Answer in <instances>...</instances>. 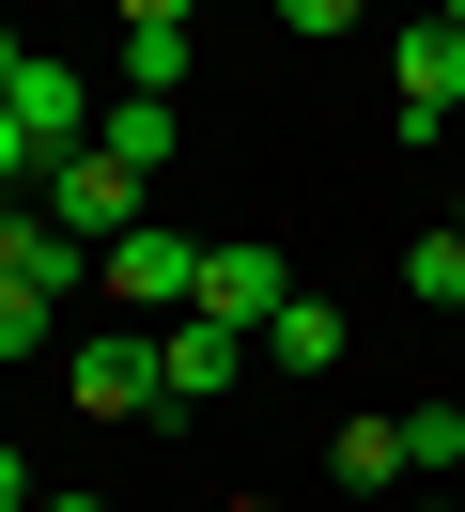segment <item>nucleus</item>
<instances>
[{"instance_id": "12", "label": "nucleus", "mask_w": 465, "mask_h": 512, "mask_svg": "<svg viewBox=\"0 0 465 512\" xmlns=\"http://www.w3.org/2000/svg\"><path fill=\"white\" fill-rule=\"evenodd\" d=\"M465 466V404H403V481H450Z\"/></svg>"}, {"instance_id": "2", "label": "nucleus", "mask_w": 465, "mask_h": 512, "mask_svg": "<svg viewBox=\"0 0 465 512\" xmlns=\"http://www.w3.org/2000/svg\"><path fill=\"white\" fill-rule=\"evenodd\" d=\"M93 280H109L124 295V311H155V326H171V311H202V249H186V233H124V249H93Z\"/></svg>"}, {"instance_id": "10", "label": "nucleus", "mask_w": 465, "mask_h": 512, "mask_svg": "<svg viewBox=\"0 0 465 512\" xmlns=\"http://www.w3.org/2000/svg\"><path fill=\"white\" fill-rule=\"evenodd\" d=\"M403 481V419H341V497H388Z\"/></svg>"}, {"instance_id": "14", "label": "nucleus", "mask_w": 465, "mask_h": 512, "mask_svg": "<svg viewBox=\"0 0 465 512\" xmlns=\"http://www.w3.org/2000/svg\"><path fill=\"white\" fill-rule=\"evenodd\" d=\"M16 187H47V156H31V125L0 109V202H16Z\"/></svg>"}, {"instance_id": "8", "label": "nucleus", "mask_w": 465, "mask_h": 512, "mask_svg": "<svg viewBox=\"0 0 465 512\" xmlns=\"http://www.w3.org/2000/svg\"><path fill=\"white\" fill-rule=\"evenodd\" d=\"M93 140H109L124 171H171V156H186V109H171V94H109V125H93Z\"/></svg>"}, {"instance_id": "4", "label": "nucleus", "mask_w": 465, "mask_h": 512, "mask_svg": "<svg viewBox=\"0 0 465 512\" xmlns=\"http://www.w3.org/2000/svg\"><path fill=\"white\" fill-rule=\"evenodd\" d=\"M62 404L78 419H155V342L140 326H93V342L62 357Z\"/></svg>"}, {"instance_id": "17", "label": "nucleus", "mask_w": 465, "mask_h": 512, "mask_svg": "<svg viewBox=\"0 0 465 512\" xmlns=\"http://www.w3.org/2000/svg\"><path fill=\"white\" fill-rule=\"evenodd\" d=\"M31 497H47V481H31V466H16V450H0V512H31Z\"/></svg>"}, {"instance_id": "1", "label": "nucleus", "mask_w": 465, "mask_h": 512, "mask_svg": "<svg viewBox=\"0 0 465 512\" xmlns=\"http://www.w3.org/2000/svg\"><path fill=\"white\" fill-rule=\"evenodd\" d=\"M140 187H155V171H124L109 140H78V156H47V187H31V202H47L78 249H124V233H140Z\"/></svg>"}, {"instance_id": "5", "label": "nucleus", "mask_w": 465, "mask_h": 512, "mask_svg": "<svg viewBox=\"0 0 465 512\" xmlns=\"http://www.w3.org/2000/svg\"><path fill=\"white\" fill-rule=\"evenodd\" d=\"M388 78H403V140H434L465 109V32H450V16H403V32H388Z\"/></svg>"}, {"instance_id": "16", "label": "nucleus", "mask_w": 465, "mask_h": 512, "mask_svg": "<svg viewBox=\"0 0 465 512\" xmlns=\"http://www.w3.org/2000/svg\"><path fill=\"white\" fill-rule=\"evenodd\" d=\"M124 32H186V16H202V0H109Z\"/></svg>"}, {"instance_id": "6", "label": "nucleus", "mask_w": 465, "mask_h": 512, "mask_svg": "<svg viewBox=\"0 0 465 512\" xmlns=\"http://www.w3.org/2000/svg\"><path fill=\"white\" fill-rule=\"evenodd\" d=\"M248 357H264L248 326H217V311H171V326H155V404H202V388H233Z\"/></svg>"}, {"instance_id": "11", "label": "nucleus", "mask_w": 465, "mask_h": 512, "mask_svg": "<svg viewBox=\"0 0 465 512\" xmlns=\"http://www.w3.org/2000/svg\"><path fill=\"white\" fill-rule=\"evenodd\" d=\"M403 295H419V311H465V233H450V218L403 249Z\"/></svg>"}, {"instance_id": "3", "label": "nucleus", "mask_w": 465, "mask_h": 512, "mask_svg": "<svg viewBox=\"0 0 465 512\" xmlns=\"http://www.w3.org/2000/svg\"><path fill=\"white\" fill-rule=\"evenodd\" d=\"M202 311H217V326H248V342H264V326L295 311V264H279L264 233H217V249H202Z\"/></svg>"}, {"instance_id": "15", "label": "nucleus", "mask_w": 465, "mask_h": 512, "mask_svg": "<svg viewBox=\"0 0 465 512\" xmlns=\"http://www.w3.org/2000/svg\"><path fill=\"white\" fill-rule=\"evenodd\" d=\"M279 16H295V32H357L372 0H279Z\"/></svg>"}, {"instance_id": "9", "label": "nucleus", "mask_w": 465, "mask_h": 512, "mask_svg": "<svg viewBox=\"0 0 465 512\" xmlns=\"http://www.w3.org/2000/svg\"><path fill=\"white\" fill-rule=\"evenodd\" d=\"M264 357H279V373H341V311H326V295H295V311L264 326Z\"/></svg>"}, {"instance_id": "21", "label": "nucleus", "mask_w": 465, "mask_h": 512, "mask_svg": "<svg viewBox=\"0 0 465 512\" xmlns=\"http://www.w3.org/2000/svg\"><path fill=\"white\" fill-rule=\"evenodd\" d=\"M450 233H465V187H450Z\"/></svg>"}, {"instance_id": "13", "label": "nucleus", "mask_w": 465, "mask_h": 512, "mask_svg": "<svg viewBox=\"0 0 465 512\" xmlns=\"http://www.w3.org/2000/svg\"><path fill=\"white\" fill-rule=\"evenodd\" d=\"M47 311H62L47 280H0V357H31V342H47Z\"/></svg>"}, {"instance_id": "20", "label": "nucleus", "mask_w": 465, "mask_h": 512, "mask_svg": "<svg viewBox=\"0 0 465 512\" xmlns=\"http://www.w3.org/2000/svg\"><path fill=\"white\" fill-rule=\"evenodd\" d=\"M419 512H450V497H434V481H419Z\"/></svg>"}, {"instance_id": "7", "label": "nucleus", "mask_w": 465, "mask_h": 512, "mask_svg": "<svg viewBox=\"0 0 465 512\" xmlns=\"http://www.w3.org/2000/svg\"><path fill=\"white\" fill-rule=\"evenodd\" d=\"M0 109H16V125H31V156H78V140L109 125V109H93V78H78V63H47V47H31V63H16V94H0Z\"/></svg>"}, {"instance_id": "18", "label": "nucleus", "mask_w": 465, "mask_h": 512, "mask_svg": "<svg viewBox=\"0 0 465 512\" xmlns=\"http://www.w3.org/2000/svg\"><path fill=\"white\" fill-rule=\"evenodd\" d=\"M16 63H31V47H16V32H0V94H16Z\"/></svg>"}, {"instance_id": "19", "label": "nucleus", "mask_w": 465, "mask_h": 512, "mask_svg": "<svg viewBox=\"0 0 465 512\" xmlns=\"http://www.w3.org/2000/svg\"><path fill=\"white\" fill-rule=\"evenodd\" d=\"M31 512H109V497H31Z\"/></svg>"}]
</instances>
